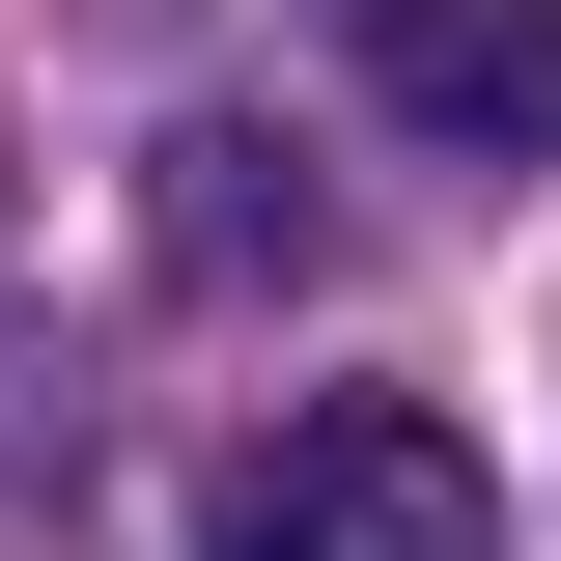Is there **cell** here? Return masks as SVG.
<instances>
[{
    "instance_id": "cell-1",
    "label": "cell",
    "mask_w": 561,
    "mask_h": 561,
    "mask_svg": "<svg viewBox=\"0 0 561 561\" xmlns=\"http://www.w3.org/2000/svg\"><path fill=\"white\" fill-rule=\"evenodd\" d=\"M197 561H505V478H478V421H421V393H309L197 505Z\"/></svg>"
},
{
    "instance_id": "cell-3",
    "label": "cell",
    "mask_w": 561,
    "mask_h": 561,
    "mask_svg": "<svg viewBox=\"0 0 561 561\" xmlns=\"http://www.w3.org/2000/svg\"><path fill=\"white\" fill-rule=\"evenodd\" d=\"M169 253H197V280H309V197H253V140H169Z\"/></svg>"
},
{
    "instance_id": "cell-2",
    "label": "cell",
    "mask_w": 561,
    "mask_h": 561,
    "mask_svg": "<svg viewBox=\"0 0 561 561\" xmlns=\"http://www.w3.org/2000/svg\"><path fill=\"white\" fill-rule=\"evenodd\" d=\"M365 84L449 169H561V0H365Z\"/></svg>"
}]
</instances>
